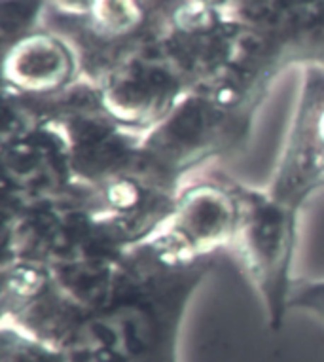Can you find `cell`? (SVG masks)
<instances>
[{
	"instance_id": "6da1fadb",
	"label": "cell",
	"mask_w": 324,
	"mask_h": 362,
	"mask_svg": "<svg viewBox=\"0 0 324 362\" xmlns=\"http://www.w3.org/2000/svg\"><path fill=\"white\" fill-rule=\"evenodd\" d=\"M211 264L175 266L139 245L112 300L88 315L63 349L72 362H178L184 311Z\"/></svg>"
},
{
	"instance_id": "7a4b0ae2",
	"label": "cell",
	"mask_w": 324,
	"mask_h": 362,
	"mask_svg": "<svg viewBox=\"0 0 324 362\" xmlns=\"http://www.w3.org/2000/svg\"><path fill=\"white\" fill-rule=\"evenodd\" d=\"M254 112L192 89L163 122L141 137L144 165L180 188L209 163L236 150L247 137Z\"/></svg>"
},
{
	"instance_id": "3957f363",
	"label": "cell",
	"mask_w": 324,
	"mask_h": 362,
	"mask_svg": "<svg viewBox=\"0 0 324 362\" xmlns=\"http://www.w3.org/2000/svg\"><path fill=\"white\" fill-rule=\"evenodd\" d=\"M298 214L267 190L239 185V226L231 255L262 294L267 325L273 332L283 327L294 285L290 267L294 258Z\"/></svg>"
},
{
	"instance_id": "277c9868",
	"label": "cell",
	"mask_w": 324,
	"mask_h": 362,
	"mask_svg": "<svg viewBox=\"0 0 324 362\" xmlns=\"http://www.w3.org/2000/svg\"><path fill=\"white\" fill-rule=\"evenodd\" d=\"M237 226L239 182L199 173L178 188L167 220L142 245L169 264H211L212 256L230 252Z\"/></svg>"
},
{
	"instance_id": "5b68a950",
	"label": "cell",
	"mask_w": 324,
	"mask_h": 362,
	"mask_svg": "<svg viewBox=\"0 0 324 362\" xmlns=\"http://www.w3.org/2000/svg\"><path fill=\"white\" fill-rule=\"evenodd\" d=\"M156 35L91 82L100 110L141 137L192 91L186 78L161 52Z\"/></svg>"
},
{
	"instance_id": "8992f818",
	"label": "cell",
	"mask_w": 324,
	"mask_h": 362,
	"mask_svg": "<svg viewBox=\"0 0 324 362\" xmlns=\"http://www.w3.org/2000/svg\"><path fill=\"white\" fill-rule=\"evenodd\" d=\"M231 16L258 36L281 72L324 69V0H236Z\"/></svg>"
},
{
	"instance_id": "52a82bcc",
	"label": "cell",
	"mask_w": 324,
	"mask_h": 362,
	"mask_svg": "<svg viewBox=\"0 0 324 362\" xmlns=\"http://www.w3.org/2000/svg\"><path fill=\"white\" fill-rule=\"evenodd\" d=\"M83 78L76 49L59 33L33 30L4 48V97L19 101H50L63 95Z\"/></svg>"
},
{
	"instance_id": "ba28073f",
	"label": "cell",
	"mask_w": 324,
	"mask_h": 362,
	"mask_svg": "<svg viewBox=\"0 0 324 362\" xmlns=\"http://www.w3.org/2000/svg\"><path fill=\"white\" fill-rule=\"evenodd\" d=\"M300 110L275 177L267 190L300 211L313 192L324 186V69H306Z\"/></svg>"
},
{
	"instance_id": "9c48e42d",
	"label": "cell",
	"mask_w": 324,
	"mask_h": 362,
	"mask_svg": "<svg viewBox=\"0 0 324 362\" xmlns=\"http://www.w3.org/2000/svg\"><path fill=\"white\" fill-rule=\"evenodd\" d=\"M0 362H72L65 349L16 327L2 322Z\"/></svg>"
},
{
	"instance_id": "30bf717a",
	"label": "cell",
	"mask_w": 324,
	"mask_h": 362,
	"mask_svg": "<svg viewBox=\"0 0 324 362\" xmlns=\"http://www.w3.org/2000/svg\"><path fill=\"white\" fill-rule=\"evenodd\" d=\"M50 0H2V48L40 29Z\"/></svg>"
},
{
	"instance_id": "8fae6325",
	"label": "cell",
	"mask_w": 324,
	"mask_h": 362,
	"mask_svg": "<svg viewBox=\"0 0 324 362\" xmlns=\"http://www.w3.org/2000/svg\"><path fill=\"white\" fill-rule=\"evenodd\" d=\"M290 309H303L324 321V283L294 286V292L290 298Z\"/></svg>"
}]
</instances>
